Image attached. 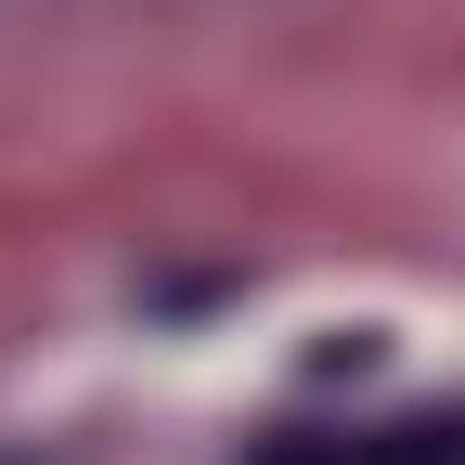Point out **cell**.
Masks as SVG:
<instances>
[{
	"label": "cell",
	"mask_w": 465,
	"mask_h": 465,
	"mask_svg": "<svg viewBox=\"0 0 465 465\" xmlns=\"http://www.w3.org/2000/svg\"><path fill=\"white\" fill-rule=\"evenodd\" d=\"M349 465H465V414L440 401V414H401L375 440H349Z\"/></svg>",
	"instance_id": "1"
}]
</instances>
